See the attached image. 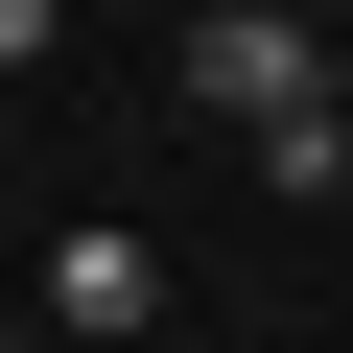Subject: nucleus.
<instances>
[{"instance_id": "3", "label": "nucleus", "mask_w": 353, "mask_h": 353, "mask_svg": "<svg viewBox=\"0 0 353 353\" xmlns=\"http://www.w3.org/2000/svg\"><path fill=\"white\" fill-rule=\"evenodd\" d=\"M48 24H71V0H0V71H48Z\"/></svg>"}, {"instance_id": "1", "label": "nucleus", "mask_w": 353, "mask_h": 353, "mask_svg": "<svg viewBox=\"0 0 353 353\" xmlns=\"http://www.w3.org/2000/svg\"><path fill=\"white\" fill-rule=\"evenodd\" d=\"M189 118H259L283 141V118H330V48L283 24V0H212V24H189Z\"/></svg>"}, {"instance_id": "2", "label": "nucleus", "mask_w": 353, "mask_h": 353, "mask_svg": "<svg viewBox=\"0 0 353 353\" xmlns=\"http://www.w3.org/2000/svg\"><path fill=\"white\" fill-rule=\"evenodd\" d=\"M48 330H94V353H141V236H71V259H48Z\"/></svg>"}, {"instance_id": "4", "label": "nucleus", "mask_w": 353, "mask_h": 353, "mask_svg": "<svg viewBox=\"0 0 353 353\" xmlns=\"http://www.w3.org/2000/svg\"><path fill=\"white\" fill-rule=\"evenodd\" d=\"M0 353H24V306H0Z\"/></svg>"}, {"instance_id": "5", "label": "nucleus", "mask_w": 353, "mask_h": 353, "mask_svg": "<svg viewBox=\"0 0 353 353\" xmlns=\"http://www.w3.org/2000/svg\"><path fill=\"white\" fill-rule=\"evenodd\" d=\"M330 94H353V71H330Z\"/></svg>"}]
</instances>
